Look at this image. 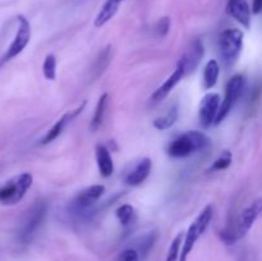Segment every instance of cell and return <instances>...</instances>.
I'll return each instance as SVG.
<instances>
[{
	"label": "cell",
	"mask_w": 262,
	"mask_h": 261,
	"mask_svg": "<svg viewBox=\"0 0 262 261\" xmlns=\"http://www.w3.org/2000/svg\"><path fill=\"white\" fill-rule=\"evenodd\" d=\"M119 3L115 2V0H106V2L104 3V5L101 7V9H100V12L97 13L96 18H95V27H102V26L106 25L112 18H114L118 9H119Z\"/></svg>",
	"instance_id": "17"
},
{
	"label": "cell",
	"mask_w": 262,
	"mask_h": 261,
	"mask_svg": "<svg viewBox=\"0 0 262 261\" xmlns=\"http://www.w3.org/2000/svg\"><path fill=\"white\" fill-rule=\"evenodd\" d=\"M220 104H222V97L216 92H209L202 97L199 107V118L202 127L207 128L211 124H215Z\"/></svg>",
	"instance_id": "10"
},
{
	"label": "cell",
	"mask_w": 262,
	"mask_h": 261,
	"mask_svg": "<svg viewBox=\"0 0 262 261\" xmlns=\"http://www.w3.org/2000/svg\"><path fill=\"white\" fill-rule=\"evenodd\" d=\"M104 192L105 186L102 184H92V186L82 189L71 202L72 212L77 215H83L89 212L90 209L101 199Z\"/></svg>",
	"instance_id": "9"
},
{
	"label": "cell",
	"mask_w": 262,
	"mask_h": 261,
	"mask_svg": "<svg viewBox=\"0 0 262 261\" xmlns=\"http://www.w3.org/2000/svg\"><path fill=\"white\" fill-rule=\"evenodd\" d=\"M245 77L242 74H235L232 78L228 81L227 87H225V96L224 100H222V104H220L219 113H217L216 120H215V124H220L225 118L228 117V114L230 113V110L233 109V106L235 105V102L238 101V99L242 95L243 90H245Z\"/></svg>",
	"instance_id": "8"
},
{
	"label": "cell",
	"mask_w": 262,
	"mask_h": 261,
	"mask_svg": "<svg viewBox=\"0 0 262 261\" xmlns=\"http://www.w3.org/2000/svg\"><path fill=\"white\" fill-rule=\"evenodd\" d=\"M243 48V32L238 28H228L219 36V53L225 67H232L239 58Z\"/></svg>",
	"instance_id": "5"
},
{
	"label": "cell",
	"mask_w": 262,
	"mask_h": 261,
	"mask_svg": "<svg viewBox=\"0 0 262 261\" xmlns=\"http://www.w3.org/2000/svg\"><path fill=\"white\" fill-rule=\"evenodd\" d=\"M186 74H187L186 68H184L183 64L179 61L178 66H177V68L174 69L173 73L168 77V79H166V81L164 82V83L161 84V86L159 87L155 92H154L152 96H151V100H152L154 102H159V101H161V100L165 99V97L168 96L171 91H173L174 87H176L177 84H178L179 82L184 78V76H186Z\"/></svg>",
	"instance_id": "14"
},
{
	"label": "cell",
	"mask_w": 262,
	"mask_h": 261,
	"mask_svg": "<svg viewBox=\"0 0 262 261\" xmlns=\"http://www.w3.org/2000/svg\"><path fill=\"white\" fill-rule=\"evenodd\" d=\"M212 216H214V209H212L211 205H207V206L200 212L199 216L194 219V222L189 225L183 243H182L179 261H187L189 253L193 250L194 245H196V242L199 241V238L206 232L207 227H209L210 223H211Z\"/></svg>",
	"instance_id": "4"
},
{
	"label": "cell",
	"mask_w": 262,
	"mask_h": 261,
	"mask_svg": "<svg viewBox=\"0 0 262 261\" xmlns=\"http://www.w3.org/2000/svg\"><path fill=\"white\" fill-rule=\"evenodd\" d=\"M227 13L245 28L251 27V10L247 0H228Z\"/></svg>",
	"instance_id": "15"
},
{
	"label": "cell",
	"mask_w": 262,
	"mask_h": 261,
	"mask_svg": "<svg viewBox=\"0 0 262 261\" xmlns=\"http://www.w3.org/2000/svg\"><path fill=\"white\" fill-rule=\"evenodd\" d=\"M262 12V0H253L252 4V13L258 14Z\"/></svg>",
	"instance_id": "27"
},
{
	"label": "cell",
	"mask_w": 262,
	"mask_h": 261,
	"mask_svg": "<svg viewBox=\"0 0 262 261\" xmlns=\"http://www.w3.org/2000/svg\"><path fill=\"white\" fill-rule=\"evenodd\" d=\"M46 214H48V202L43 200H37L28 207L26 214L23 215L22 224L18 230V241L20 243L26 245L32 241L38 228L42 225Z\"/></svg>",
	"instance_id": "3"
},
{
	"label": "cell",
	"mask_w": 262,
	"mask_h": 261,
	"mask_svg": "<svg viewBox=\"0 0 262 261\" xmlns=\"http://www.w3.org/2000/svg\"><path fill=\"white\" fill-rule=\"evenodd\" d=\"M169 30H170V18L169 17L161 18L155 25V32L159 37H165L168 35Z\"/></svg>",
	"instance_id": "25"
},
{
	"label": "cell",
	"mask_w": 262,
	"mask_h": 261,
	"mask_svg": "<svg viewBox=\"0 0 262 261\" xmlns=\"http://www.w3.org/2000/svg\"><path fill=\"white\" fill-rule=\"evenodd\" d=\"M95 154H96V164L100 174L104 178H109L114 173V163H113L109 148L104 145H97Z\"/></svg>",
	"instance_id": "16"
},
{
	"label": "cell",
	"mask_w": 262,
	"mask_h": 261,
	"mask_svg": "<svg viewBox=\"0 0 262 261\" xmlns=\"http://www.w3.org/2000/svg\"><path fill=\"white\" fill-rule=\"evenodd\" d=\"M151 169H152V161H151V159L142 158L132 166V169H129L127 171V174L124 177V182L128 186H140L150 176Z\"/></svg>",
	"instance_id": "12"
},
{
	"label": "cell",
	"mask_w": 262,
	"mask_h": 261,
	"mask_svg": "<svg viewBox=\"0 0 262 261\" xmlns=\"http://www.w3.org/2000/svg\"><path fill=\"white\" fill-rule=\"evenodd\" d=\"M17 20V33H15L14 40L12 41V44H10L9 48L7 49V51L0 56V67H3L4 64H7L8 61H10L12 59H14L15 56L19 55V54L27 48L28 44H30L31 33H32L30 22H28V19L25 15H18Z\"/></svg>",
	"instance_id": "7"
},
{
	"label": "cell",
	"mask_w": 262,
	"mask_h": 261,
	"mask_svg": "<svg viewBox=\"0 0 262 261\" xmlns=\"http://www.w3.org/2000/svg\"><path fill=\"white\" fill-rule=\"evenodd\" d=\"M33 182L32 174L22 173L13 177L0 186V204L15 205L25 197Z\"/></svg>",
	"instance_id": "6"
},
{
	"label": "cell",
	"mask_w": 262,
	"mask_h": 261,
	"mask_svg": "<svg viewBox=\"0 0 262 261\" xmlns=\"http://www.w3.org/2000/svg\"><path fill=\"white\" fill-rule=\"evenodd\" d=\"M210 138L200 130H188L178 136L166 147V153L170 158L183 159L200 153L209 147Z\"/></svg>",
	"instance_id": "2"
},
{
	"label": "cell",
	"mask_w": 262,
	"mask_h": 261,
	"mask_svg": "<svg viewBox=\"0 0 262 261\" xmlns=\"http://www.w3.org/2000/svg\"><path fill=\"white\" fill-rule=\"evenodd\" d=\"M43 77L49 81H54L56 78V58L54 54H48L42 63Z\"/></svg>",
	"instance_id": "22"
},
{
	"label": "cell",
	"mask_w": 262,
	"mask_h": 261,
	"mask_svg": "<svg viewBox=\"0 0 262 261\" xmlns=\"http://www.w3.org/2000/svg\"><path fill=\"white\" fill-rule=\"evenodd\" d=\"M140 260V256L138 252L135 248H127V250L123 251L122 253L118 257V261H138Z\"/></svg>",
	"instance_id": "26"
},
{
	"label": "cell",
	"mask_w": 262,
	"mask_h": 261,
	"mask_svg": "<svg viewBox=\"0 0 262 261\" xmlns=\"http://www.w3.org/2000/svg\"><path fill=\"white\" fill-rule=\"evenodd\" d=\"M262 214V197L256 199L251 202L242 212L237 216V219L233 223L227 225V228L220 232V238L224 241L227 245H233L238 240L245 237L250 229L252 228L253 223L257 220V217Z\"/></svg>",
	"instance_id": "1"
},
{
	"label": "cell",
	"mask_w": 262,
	"mask_h": 261,
	"mask_svg": "<svg viewBox=\"0 0 262 261\" xmlns=\"http://www.w3.org/2000/svg\"><path fill=\"white\" fill-rule=\"evenodd\" d=\"M182 233H179L176 238L171 242L170 247H169L168 251V256H166L165 261H179V255H181V248H182V243H183V240H182Z\"/></svg>",
	"instance_id": "24"
},
{
	"label": "cell",
	"mask_w": 262,
	"mask_h": 261,
	"mask_svg": "<svg viewBox=\"0 0 262 261\" xmlns=\"http://www.w3.org/2000/svg\"><path fill=\"white\" fill-rule=\"evenodd\" d=\"M233 155L229 150H225L220 154L219 158L212 163V165L210 166V171H219V170H225L230 166L232 164Z\"/></svg>",
	"instance_id": "23"
},
{
	"label": "cell",
	"mask_w": 262,
	"mask_h": 261,
	"mask_svg": "<svg viewBox=\"0 0 262 261\" xmlns=\"http://www.w3.org/2000/svg\"><path fill=\"white\" fill-rule=\"evenodd\" d=\"M220 74V67L215 59H211L206 63L204 69V89L211 90L216 84Z\"/></svg>",
	"instance_id": "18"
},
{
	"label": "cell",
	"mask_w": 262,
	"mask_h": 261,
	"mask_svg": "<svg viewBox=\"0 0 262 261\" xmlns=\"http://www.w3.org/2000/svg\"><path fill=\"white\" fill-rule=\"evenodd\" d=\"M106 102H107V94H102L101 96H100L99 101H97L96 107H95L94 117H92L91 124H90V128H91L92 130H97L100 125H101L102 119H104Z\"/></svg>",
	"instance_id": "20"
},
{
	"label": "cell",
	"mask_w": 262,
	"mask_h": 261,
	"mask_svg": "<svg viewBox=\"0 0 262 261\" xmlns=\"http://www.w3.org/2000/svg\"><path fill=\"white\" fill-rule=\"evenodd\" d=\"M178 117H179L178 106L174 105V106H171L170 109L168 110V113H166L165 115L156 118V119L154 120V127L159 130L169 129V128H171L174 124H176V122L178 120Z\"/></svg>",
	"instance_id": "19"
},
{
	"label": "cell",
	"mask_w": 262,
	"mask_h": 261,
	"mask_svg": "<svg viewBox=\"0 0 262 261\" xmlns=\"http://www.w3.org/2000/svg\"><path fill=\"white\" fill-rule=\"evenodd\" d=\"M115 215H117L118 220H119L120 224L124 228L129 227L136 219V210L132 205L124 204L122 206H119L115 211Z\"/></svg>",
	"instance_id": "21"
},
{
	"label": "cell",
	"mask_w": 262,
	"mask_h": 261,
	"mask_svg": "<svg viewBox=\"0 0 262 261\" xmlns=\"http://www.w3.org/2000/svg\"><path fill=\"white\" fill-rule=\"evenodd\" d=\"M86 104H87V101H83L81 105H78V106H77V109L66 113V114H64L60 119L56 120L55 124H54L53 127H51L48 132H46V135L42 137V140H41V145H49V143H51L53 141H55L56 138H58L59 136L63 133L64 128L67 127V124H68L69 122H72V120H73L77 115H79L82 112H83Z\"/></svg>",
	"instance_id": "11"
},
{
	"label": "cell",
	"mask_w": 262,
	"mask_h": 261,
	"mask_svg": "<svg viewBox=\"0 0 262 261\" xmlns=\"http://www.w3.org/2000/svg\"><path fill=\"white\" fill-rule=\"evenodd\" d=\"M204 55H205L204 44H202V41L200 40V38H196L194 41H192L191 45L188 46L186 53L183 54L182 59L179 60L184 66V68H186L187 74L196 71V68L199 67V64L201 63Z\"/></svg>",
	"instance_id": "13"
},
{
	"label": "cell",
	"mask_w": 262,
	"mask_h": 261,
	"mask_svg": "<svg viewBox=\"0 0 262 261\" xmlns=\"http://www.w3.org/2000/svg\"><path fill=\"white\" fill-rule=\"evenodd\" d=\"M115 2H118V3H119V4H122V3L124 2V0H115Z\"/></svg>",
	"instance_id": "28"
}]
</instances>
